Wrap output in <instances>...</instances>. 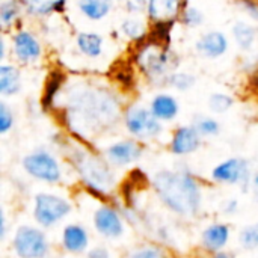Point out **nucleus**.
Instances as JSON below:
<instances>
[{
  "label": "nucleus",
  "instance_id": "1",
  "mask_svg": "<svg viewBox=\"0 0 258 258\" xmlns=\"http://www.w3.org/2000/svg\"><path fill=\"white\" fill-rule=\"evenodd\" d=\"M160 201L174 213L192 216L201 207V189L194 177L184 172L160 171L153 178Z\"/></svg>",
  "mask_w": 258,
  "mask_h": 258
},
{
  "label": "nucleus",
  "instance_id": "2",
  "mask_svg": "<svg viewBox=\"0 0 258 258\" xmlns=\"http://www.w3.org/2000/svg\"><path fill=\"white\" fill-rule=\"evenodd\" d=\"M74 121L86 124V127L107 125L118 116L116 98L100 89H83L71 101Z\"/></svg>",
  "mask_w": 258,
  "mask_h": 258
},
{
  "label": "nucleus",
  "instance_id": "3",
  "mask_svg": "<svg viewBox=\"0 0 258 258\" xmlns=\"http://www.w3.org/2000/svg\"><path fill=\"white\" fill-rule=\"evenodd\" d=\"M71 159L82 180L89 190L95 192V195L110 190L115 184V177L112 171L100 159L88 154L86 151H76Z\"/></svg>",
  "mask_w": 258,
  "mask_h": 258
},
{
  "label": "nucleus",
  "instance_id": "4",
  "mask_svg": "<svg viewBox=\"0 0 258 258\" xmlns=\"http://www.w3.org/2000/svg\"><path fill=\"white\" fill-rule=\"evenodd\" d=\"M14 251L20 258H44L48 252L45 234L30 225H21L14 236Z\"/></svg>",
  "mask_w": 258,
  "mask_h": 258
},
{
  "label": "nucleus",
  "instance_id": "5",
  "mask_svg": "<svg viewBox=\"0 0 258 258\" xmlns=\"http://www.w3.org/2000/svg\"><path fill=\"white\" fill-rule=\"evenodd\" d=\"M71 212V204L53 194H38L35 197L33 216L42 227H53Z\"/></svg>",
  "mask_w": 258,
  "mask_h": 258
},
{
  "label": "nucleus",
  "instance_id": "6",
  "mask_svg": "<svg viewBox=\"0 0 258 258\" xmlns=\"http://www.w3.org/2000/svg\"><path fill=\"white\" fill-rule=\"evenodd\" d=\"M136 60L139 63V67L142 68V71L150 76L151 79H160L165 77L168 74V71L174 67L172 65V56L171 53L157 45L156 42H150L147 45H144L138 56Z\"/></svg>",
  "mask_w": 258,
  "mask_h": 258
},
{
  "label": "nucleus",
  "instance_id": "7",
  "mask_svg": "<svg viewBox=\"0 0 258 258\" xmlns=\"http://www.w3.org/2000/svg\"><path fill=\"white\" fill-rule=\"evenodd\" d=\"M23 168L30 177L45 183H57L62 178V171L57 160L44 150L27 154L23 159Z\"/></svg>",
  "mask_w": 258,
  "mask_h": 258
},
{
  "label": "nucleus",
  "instance_id": "8",
  "mask_svg": "<svg viewBox=\"0 0 258 258\" xmlns=\"http://www.w3.org/2000/svg\"><path fill=\"white\" fill-rule=\"evenodd\" d=\"M124 122L127 130L139 139H151L160 135V119L151 112L139 106H133L125 112Z\"/></svg>",
  "mask_w": 258,
  "mask_h": 258
},
{
  "label": "nucleus",
  "instance_id": "9",
  "mask_svg": "<svg viewBox=\"0 0 258 258\" xmlns=\"http://www.w3.org/2000/svg\"><path fill=\"white\" fill-rule=\"evenodd\" d=\"M212 177L218 183L225 184H243L248 186L249 181V166L245 159L233 157L228 159L212 171Z\"/></svg>",
  "mask_w": 258,
  "mask_h": 258
},
{
  "label": "nucleus",
  "instance_id": "10",
  "mask_svg": "<svg viewBox=\"0 0 258 258\" xmlns=\"http://www.w3.org/2000/svg\"><path fill=\"white\" fill-rule=\"evenodd\" d=\"M94 227L107 239H118L124 233V224L119 213L109 206H103L94 213Z\"/></svg>",
  "mask_w": 258,
  "mask_h": 258
},
{
  "label": "nucleus",
  "instance_id": "11",
  "mask_svg": "<svg viewBox=\"0 0 258 258\" xmlns=\"http://www.w3.org/2000/svg\"><path fill=\"white\" fill-rule=\"evenodd\" d=\"M201 145V133L195 125H184L175 130L171 141V151L177 156H186L197 151Z\"/></svg>",
  "mask_w": 258,
  "mask_h": 258
},
{
  "label": "nucleus",
  "instance_id": "12",
  "mask_svg": "<svg viewBox=\"0 0 258 258\" xmlns=\"http://www.w3.org/2000/svg\"><path fill=\"white\" fill-rule=\"evenodd\" d=\"M106 156L112 163L118 166H125L141 159L142 147L136 141H121L110 145L106 150Z\"/></svg>",
  "mask_w": 258,
  "mask_h": 258
},
{
  "label": "nucleus",
  "instance_id": "13",
  "mask_svg": "<svg viewBox=\"0 0 258 258\" xmlns=\"http://www.w3.org/2000/svg\"><path fill=\"white\" fill-rule=\"evenodd\" d=\"M228 50V39L222 32L212 30L204 33L197 41V51L209 59H216L225 54Z\"/></svg>",
  "mask_w": 258,
  "mask_h": 258
},
{
  "label": "nucleus",
  "instance_id": "14",
  "mask_svg": "<svg viewBox=\"0 0 258 258\" xmlns=\"http://www.w3.org/2000/svg\"><path fill=\"white\" fill-rule=\"evenodd\" d=\"M14 53L21 62H33L41 56V45L32 33L21 30L14 36Z\"/></svg>",
  "mask_w": 258,
  "mask_h": 258
},
{
  "label": "nucleus",
  "instance_id": "15",
  "mask_svg": "<svg viewBox=\"0 0 258 258\" xmlns=\"http://www.w3.org/2000/svg\"><path fill=\"white\" fill-rule=\"evenodd\" d=\"M183 0H148V15L156 23L172 21L180 9Z\"/></svg>",
  "mask_w": 258,
  "mask_h": 258
},
{
  "label": "nucleus",
  "instance_id": "16",
  "mask_svg": "<svg viewBox=\"0 0 258 258\" xmlns=\"http://www.w3.org/2000/svg\"><path fill=\"white\" fill-rule=\"evenodd\" d=\"M89 243V236L88 231L76 224L67 225L62 233V245L68 252H83L88 248Z\"/></svg>",
  "mask_w": 258,
  "mask_h": 258
},
{
  "label": "nucleus",
  "instance_id": "17",
  "mask_svg": "<svg viewBox=\"0 0 258 258\" xmlns=\"http://www.w3.org/2000/svg\"><path fill=\"white\" fill-rule=\"evenodd\" d=\"M230 239V228L224 224H213L203 231V245L207 251L219 252Z\"/></svg>",
  "mask_w": 258,
  "mask_h": 258
},
{
  "label": "nucleus",
  "instance_id": "18",
  "mask_svg": "<svg viewBox=\"0 0 258 258\" xmlns=\"http://www.w3.org/2000/svg\"><path fill=\"white\" fill-rule=\"evenodd\" d=\"M151 112L160 119V121H171L178 113V103L174 97L168 94L156 95L151 101Z\"/></svg>",
  "mask_w": 258,
  "mask_h": 258
},
{
  "label": "nucleus",
  "instance_id": "19",
  "mask_svg": "<svg viewBox=\"0 0 258 258\" xmlns=\"http://www.w3.org/2000/svg\"><path fill=\"white\" fill-rule=\"evenodd\" d=\"M77 45L80 51L89 57H97L103 51V38L94 32H82L77 36Z\"/></svg>",
  "mask_w": 258,
  "mask_h": 258
},
{
  "label": "nucleus",
  "instance_id": "20",
  "mask_svg": "<svg viewBox=\"0 0 258 258\" xmlns=\"http://www.w3.org/2000/svg\"><path fill=\"white\" fill-rule=\"evenodd\" d=\"M20 91V73L12 65L0 67V94L12 95Z\"/></svg>",
  "mask_w": 258,
  "mask_h": 258
},
{
  "label": "nucleus",
  "instance_id": "21",
  "mask_svg": "<svg viewBox=\"0 0 258 258\" xmlns=\"http://www.w3.org/2000/svg\"><path fill=\"white\" fill-rule=\"evenodd\" d=\"M80 11L91 20L104 18L112 9V0H79Z\"/></svg>",
  "mask_w": 258,
  "mask_h": 258
},
{
  "label": "nucleus",
  "instance_id": "22",
  "mask_svg": "<svg viewBox=\"0 0 258 258\" xmlns=\"http://www.w3.org/2000/svg\"><path fill=\"white\" fill-rule=\"evenodd\" d=\"M27 12L33 15H47L54 11H60L67 0H21Z\"/></svg>",
  "mask_w": 258,
  "mask_h": 258
},
{
  "label": "nucleus",
  "instance_id": "23",
  "mask_svg": "<svg viewBox=\"0 0 258 258\" xmlns=\"http://www.w3.org/2000/svg\"><path fill=\"white\" fill-rule=\"evenodd\" d=\"M233 35H234V39L242 50H251L254 42H255V38H257L255 29L251 24L243 23V21H239L234 24Z\"/></svg>",
  "mask_w": 258,
  "mask_h": 258
},
{
  "label": "nucleus",
  "instance_id": "24",
  "mask_svg": "<svg viewBox=\"0 0 258 258\" xmlns=\"http://www.w3.org/2000/svg\"><path fill=\"white\" fill-rule=\"evenodd\" d=\"M62 80H63V76H62V73H59V71H53V73L50 74V77L47 79V86H45L44 100H42V103H44L45 107L51 106V103H53V100H54L57 91L60 89Z\"/></svg>",
  "mask_w": 258,
  "mask_h": 258
},
{
  "label": "nucleus",
  "instance_id": "25",
  "mask_svg": "<svg viewBox=\"0 0 258 258\" xmlns=\"http://www.w3.org/2000/svg\"><path fill=\"white\" fill-rule=\"evenodd\" d=\"M239 243L243 249L252 251L258 248V222L245 227L239 234Z\"/></svg>",
  "mask_w": 258,
  "mask_h": 258
},
{
  "label": "nucleus",
  "instance_id": "26",
  "mask_svg": "<svg viewBox=\"0 0 258 258\" xmlns=\"http://www.w3.org/2000/svg\"><path fill=\"white\" fill-rule=\"evenodd\" d=\"M168 83L178 91H187L195 85V77L189 73H172L168 76Z\"/></svg>",
  "mask_w": 258,
  "mask_h": 258
},
{
  "label": "nucleus",
  "instance_id": "27",
  "mask_svg": "<svg viewBox=\"0 0 258 258\" xmlns=\"http://www.w3.org/2000/svg\"><path fill=\"white\" fill-rule=\"evenodd\" d=\"M18 5L15 0H8L3 2L0 6V21L3 26H11L14 23V20L18 15Z\"/></svg>",
  "mask_w": 258,
  "mask_h": 258
},
{
  "label": "nucleus",
  "instance_id": "28",
  "mask_svg": "<svg viewBox=\"0 0 258 258\" xmlns=\"http://www.w3.org/2000/svg\"><path fill=\"white\" fill-rule=\"evenodd\" d=\"M209 106L215 113H225L233 106V98L227 94H213L209 100Z\"/></svg>",
  "mask_w": 258,
  "mask_h": 258
},
{
  "label": "nucleus",
  "instance_id": "29",
  "mask_svg": "<svg viewBox=\"0 0 258 258\" xmlns=\"http://www.w3.org/2000/svg\"><path fill=\"white\" fill-rule=\"evenodd\" d=\"M195 127H197V130H198L203 136H215V135H218L219 130H221V125H219L218 121H215L213 118H206V116L200 118V119L197 121Z\"/></svg>",
  "mask_w": 258,
  "mask_h": 258
},
{
  "label": "nucleus",
  "instance_id": "30",
  "mask_svg": "<svg viewBox=\"0 0 258 258\" xmlns=\"http://www.w3.org/2000/svg\"><path fill=\"white\" fill-rule=\"evenodd\" d=\"M122 32L128 36V38H133V39H138V38H142L145 35V27L141 21L138 20H125L122 23Z\"/></svg>",
  "mask_w": 258,
  "mask_h": 258
},
{
  "label": "nucleus",
  "instance_id": "31",
  "mask_svg": "<svg viewBox=\"0 0 258 258\" xmlns=\"http://www.w3.org/2000/svg\"><path fill=\"white\" fill-rule=\"evenodd\" d=\"M204 21V15L197 8H187L183 12V23L189 27H198Z\"/></svg>",
  "mask_w": 258,
  "mask_h": 258
},
{
  "label": "nucleus",
  "instance_id": "32",
  "mask_svg": "<svg viewBox=\"0 0 258 258\" xmlns=\"http://www.w3.org/2000/svg\"><path fill=\"white\" fill-rule=\"evenodd\" d=\"M14 124V116H12V112L9 110V107L2 103L0 104V133H8L9 128L12 127Z\"/></svg>",
  "mask_w": 258,
  "mask_h": 258
},
{
  "label": "nucleus",
  "instance_id": "33",
  "mask_svg": "<svg viewBox=\"0 0 258 258\" xmlns=\"http://www.w3.org/2000/svg\"><path fill=\"white\" fill-rule=\"evenodd\" d=\"M130 258H166L163 251L156 246H144L138 251H135Z\"/></svg>",
  "mask_w": 258,
  "mask_h": 258
},
{
  "label": "nucleus",
  "instance_id": "34",
  "mask_svg": "<svg viewBox=\"0 0 258 258\" xmlns=\"http://www.w3.org/2000/svg\"><path fill=\"white\" fill-rule=\"evenodd\" d=\"M88 258H110V254L104 246H95L88 251Z\"/></svg>",
  "mask_w": 258,
  "mask_h": 258
},
{
  "label": "nucleus",
  "instance_id": "35",
  "mask_svg": "<svg viewBox=\"0 0 258 258\" xmlns=\"http://www.w3.org/2000/svg\"><path fill=\"white\" fill-rule=\"evenodd\" d=\"M243 8L254 20H258V5L254 0H243Z\"/></svg>",
  "mask_w": 258,
  "mask_h": 258
},
{
  "label": "nucleus",
  "instance_id": "36",
  "mask_svg": "<svg viewBox=\"0 0 258 258\" xmlns=\"http://www.w3.org/2000/svg\"><path fill=\"white\" fill-rule=\"evenodd\" d=\"M236 210H237V201H234V200L228 201L227 207H225V213H236Z\"/></svg>",
  "mask_w": 258,
  "mask_h": 258
},
{
  "label": "nucleus",
  "instance_id": "37",
  "mask_svg": "<svg viewBox=\"0 0 258 258\" xmlns=\"http://www.w3.org/2000/svg\"><path fill=\"white\" fill-rule=\"evenodd\" d=\"M251 184H252V195H254V198L258 201V174L252 178V183Z\"/></svg>",
  "mask_w": 258,
  "mask_h": 258
},
{
  "label": "nucleus",
  "instance_id": "38",
  "mask_svg": "<svg viewBox=\"0 0 258 258\" xmlns=\"http://www.w3.org/2000/svg\"><path fill=\"white\" fill-rule=\"evenodd\" d=\"M213 258H234V257H233V254H228V252H222V251H219V252H216V254H215V257Z\"/></svg>",
  "mask_w": 258,
  "mask_h": 258
}]
</instances>
